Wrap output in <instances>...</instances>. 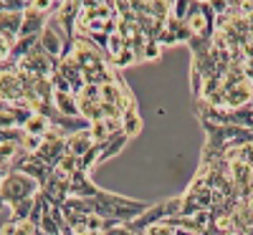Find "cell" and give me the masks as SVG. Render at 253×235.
<instances>
[{
  "label": "cell",
  "mask_w": 253,
  "mask_h": 235,
  "mask_svg": "<svg viewBox=\"0 0 253 235\" xmlns=\"http://www.w3.org/2000/svg\"><path fill=\"white\" fill-rule=\"evenodd\" d=\"M38 192H41V185L33 177H28L26 172H8L3 177V182H0V200L5 202L8 210L18 202L33 200Z\"/></svg>",
  "instance_id": "obj_1"
},
{
  "label": "cell",
  "mask_w": 253,
  "mask_h": 235,
  "mask_svg": "<svg viewBox=\"0 0 253 235\" xmlns=\"http://www.w3.org/2000/svg\"><path fill=\"white\" fill-rule=\"evenodd\" d=\"M69 235H104V233H91V230H84V228H79V230H71Z\"/></svg>",
  "instance_id": "obj_9"
},
{
  "label": "cell",
  "mask_w": 253,
  "mask_h": 235,
  "mask_svg": "<svg viewBox=\"0 0 253 235\" xmlns=\"http://www.w3.org/2000/svg\"><path fill=\"white\" fill-rule=\"evenodd\" d=\"M15 69L23 74H31V76H38V78H53V74L58 71V58L48 56L36 43L23 58L15 61Z\"/></svg>",
  "instance_id": "obj_2"
},
{
  "label": "cell",
  "mask_w": 253,
  "mask_h": 235,
  "mask_svg": "<svg viewBox=\"0 0 253 235\" xmlns=\"http://www.w3.org/2000/svg\"><path fill=\"white\" fill-rule=\"evenodd\" d=\"M0 210H5V202L3 200H0Z\"/></svg>",
  "instance_id": "obj_10"
},
{
  "label": "cell",
  "mask_w": 253,
  "mask_h": 235,
  "mask_svg": "<svg viewBox=\"0 0 253 235\" xmlns=\"http://www.w3.org/2000/svg\"><path fill=\"white\" fill-rule=\"evenodd\" d=\"M119 126L124 137H137L142 132V117L137 114V109H126L124 114H119Z\"/></svg>",
  "instance_id": "obj_5"
},
{
  "label": "cell",
  "mask_w": 253,
  "mask_h": 235,
  "mask_svg": "<svg viewBox=\"0 0 253 235\" xmlns=\"http://www.w3.org/2000/svg\"><path fill=\"white\" fill-rule=\"evenodd\" d=\"M0 66H15L13 63V40L0 36Z\"/></svg>",
  "instance_id": "obj_7"
},
{
  "label": "cell",
  "mask_w": 253,
  "mask_h": 235,
  "mask_svg": "<svg viewBox=\"0 0 253 235\" xmlns=\"http://www.w3.org/2000/svg\"><path fill=\"white\" fill-rule=\"evenodd\" d=\"M0 235H15V220H8L3 228H0Z\"/></svg>",
  "instance_id": "obj_8"
},
{
  "label": "cell",
  "mask_w": 253,
  "mask_h": 235,
  "mask_svg": "<svg viewBox=\"0 0 253 235\" xmlns=\"http://www.w3.org/2000/svg\"><path fill=\"white\" fill-rule=\"evenodd\" d=\"M91 147H94V139H91V132H89V129L74 132V134L66 137V149H69V155H74V157H79V159L86 155Z\"/></svg>",
  "instance_id": "obj_4"
},
{
  "label": "cell",
  "mask_w": 253,
  "mask_h": 235,
  "mask_svg": "<svg viewBox=\"0 0 253 235\" xmlns=\"http://www.w3.org/2000/svg\"><path fill=\"white\" fill-rule=\"evenodd\" d=\"M0 101L10 106L26 101V86L20 81L15 66H0Z\"/></svg>",
  "instance_id": "obj_3"
},
{
  "label": "cell",
  "mask_w": 253,
  "mask_h": 235,
  "mask_svg": "<svg viewBox=\"0 0 253 235\" xmlns=\"http://www.w3.org/2000/svg\"><path fill=\"white\" fill-rule=\"evenodd\" d=\"M51 126H53V124H51V119H48L46 114H31V119L23 124V132L43 139V137H46V132L51 129Z\"/></svg>",
  "instance_id": "obj_6"
}]
</instances>
